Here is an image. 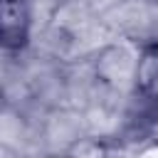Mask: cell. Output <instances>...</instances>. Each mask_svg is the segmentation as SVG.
Instances as JSON below:
<instances>
[{"label":"cell","instance_id":"1","mask_svg":"<svg viewBox=\"0 0 158 158\" xmlns=\"http://www.w3.org/2000/svg\"><path fill=\"white\" fill-rule=\"evenodd\" d=\"M32 37V7L27 0H0V49L22 52Z\"/></svg>","mask_w":158,"mask_h":158},{"label":"cell","instance_id":"2","mask_svg":"<svg viewBox=\"0 0 158 158\" xmlns=\"http://www.w3.org/2000/svg\"><path fill=\"white\" fill-rule=\"evenodd\" d=\"M133 89L146 101L158 104V42L138 49V59L133 69Z\"/></svg>","mask_w":158,"mask_h":158},{"label":"cell","instance_id":"3","mask_svg":"<svg viewBox=\"0 0 158 158\" xmlns=\"http://www.w3.org/2000/svg\"><path fill=\"white\" fill-rule=\"evenodd\" d=\"M151 133H153V138H158V104H156V114H153V121H151Z\"/></svg>","mask_w":158,"mask_h":158}]
</instances>
